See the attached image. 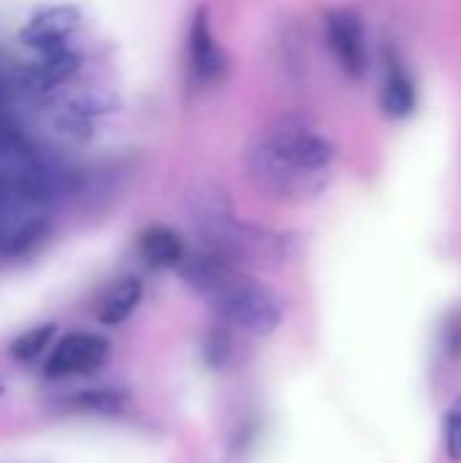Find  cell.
<instances>
[{
    "mask_svg": "<svg viewBox=\"0 0 461 463\" xmlns=\"http://www.w3.org/2000/svg\"><path fill=\"white\" fill-rule=\"evenodd\" d=\"M337 149L304 117L280 119L247 152V171L253 184L269 198L307 201L326 190Z\"/></svg>",
    "mask_w": 461,
    "mask_h": 463,
    "instance_id": "obj_1",
    "label": "cell"
},
{
    "mask_svg": "<svg viewBox=\"0 0 461 463\" xmlns=\"http://www.w3.org/2000/svg\"><path fill=\"white\" fill-rule=\"evenodd\" d=\"M182 277L215 315L253 336L274 334L285 317V304L269 285L234 269L215 252L182 260Z\"/></svg>",
    "mask_w": 461,
    "mask_h": 463,
    "instance_id": "obj_2",
    "label": "cell"
},
{
    "mask_svg": "<svg viewBox=\"0 0 461 463\" xmlns=\"http://www.w3.org/2000/svg\"><path fill=\"white\" fill-rule=\"evenodd\" d=\"M109 339L101 334H90V331H73L68 336H62L54 350L46 358L43 374L52 380L60 377H76V374H90L98 366L106 364L109 358Z\"/></svg>",
    "mask_w": 461,
    "mask_h": 463,
    "instance_id": "obj_3",
    "label": "cell"
},
{
    "mask_svg": "<svg viewBox=\"0 0 461 463\" xmlns=\"http://www.w3.org/2000/svg\"><path fill=\"white\" fill-rule=\"evenodd\" d=\"M326 38L340 62V68L351 79H361L367 73V35L364 22L353 8H331L326 14Z\"/></svg>",
    "mask_w": 461,
    "mask_h": 463,
    "instance_id": "obj_4",
    "label": "cell"
},
{
    "mask_svg": "<svg viewBox=\"0 0 461 463\" xmlns=\"http://www.w3.org/2000/svg\"><path fill=\"white\" fill-rule=\"evenodd\" d=\"M82 27V11L76 5H52L38 11L19 30V41L35 52H49L71 46L76 30Z\"/></svg>",
    "mask_w": 461,
    "mask_h": 463,
    "instance_id": "obj_5",
    "label": "cell"
},
{
    "mask_svg": "<svg viewBox=\"0 0 461 463\" xmlns=\"http://www.w3.org/2000/svg\"><path fill=\"white\" fill-rule=\"evenodd\" d=\"M226 52L212 35L209 24V11L206 5L196 11L193 24H190V68L198 81H215L226 73Z\"/></svg>",
    "mask_w": 461,
    "mask_h": 463,
    "instance_id": "obj_6",
    "label": "cell"
},
{
    "mask_svg": "<svg viewBox=\"0 0 461 463\" xmlns=\"http://www.w3.org/2000/svg\"><path fill=\"white\" fill-rule=\"evenodd\" d=\"M416 84L408 73V68L402 65V60L389 52L386 54V76H383V87H380V109L386 117L391 119H405L413 114L416 109Z\"/></svg>",
    "mask_w": 461,
    "mask_h": 463,
    "instance_id": "obj_7",
    "label": "cell"
},
{
    "mask_svg": "<svg viewBox=\"0 0 461 463\" xmlns=\"http://www.w3.org/2000/svg\"><path fill=\"white\" fill-rule=\"evenodd\" d=\"M82 60L73 46H60L49 52H38L35 62H30L24 79L33 90H52L62 81H68L79 71Z\"/></svg>",
    "mask_w": 461,
    "mask_h": 463,
    "instance_id": "obj_8",
    "label": "cell"
},
{
    "mask_svg": "<svg viewBox=\"0 0 461 463\" xmlns=\"http://www.w3.org/2000/svg\"><path fill=\"white\" fill-rule=\"evenodd\" d=\"M139 252L155 269H177L185 260L182 239L171 228H166V225H149L139 236Z\"/></svg>",
    "mask_w": 461,
    "mask_h": 463,
    "instance_id": "obj_9",
    "label": "cell"
},
{
    "mask_svg": "<svg viewBox=\"0 0 461 463\" xmlns=\"http://www.w3.org/2000/svg\"><path fill=\"white\" fill-rule=\"evenodd\" d=\"M141 296H144V288L136 277H125V279L114 282L98 301V320L103 326L125 323L141 304Z\"/></svg>",
    "mask_w": 461,
    "mask_h": 463,
    "instance_id": "obj_10",
    "label": "cell"
},
{
    "mask_svg": "<svg viewBox=\"0 0 461 463\" xmlns=\"http://www.w3.org/2000/svg\"><path fill=\"white\" fill-rule=\"evenodd\" d=\"M54 336V323H43V326H35L24 334H19L14 342H11V355L22 364H30L35 358H41V353L46 350V345L52 342Z\"/></svg>",
    "mask_w": 461,
    "mask_h": 463,
    "instance_id": "obj_11",
    "label": "cell"
},
{
    "mask_svg": "<svg viewBox=\"0 0 461 463\" xmlns=\"http://www.w3.org/2000/svg\"><path fill=\"white\" fill-rule=\"evenodd\" d=\"M128 404V396L122 391H90L73 399V407L90 410V412H117L120 407Z\"/></svg>",
    "mask_w": 461,
    "mask_h": 463,
    "instance_id": "obj_12",
    "label": "cell"
},
{
    "mask_svg": "<svg viewBox=\"0 0 461 463\" xmlns=\"http://www.w3.org/2000/svg\"><path fill=\"white\" fill-rule=\"evenodd\" d=\"M446 456L461 463V399L446 415Z\"/></svg>",
    "mask_w": 461,
    "mask_h": 463,
    "instance_id": "obj_13",
    "label": "cell"
},
{
    "mask_svg": "<svg viewBox=\"0 0 461 463\" xmlns=\"http://www.w3.org/2000/svg\"><path fill=\"white\" fill-rule=\"evenodd\" d=\"M0 393H3V388H0Z\"/></svg>",
    "mask_w": 461,
    "mask_h": 463,
    "instance_id": "obj_14",
    "label": "cell"
}]
</instances>
